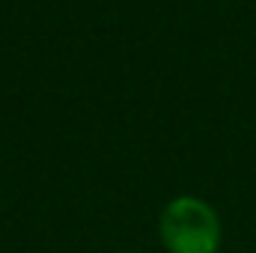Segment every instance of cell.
I'll list each match as a JSON object with an SVG mask.
<instances>
[{
    "mask_svg": "<svg viewBox=\"0 0 256 253\" xmlns=\"http://www.w3.org/2000/svg\"><path fill=\"white\" fill-rule=\"evenodd\" d=\"M158 238L167 253H218L224 226L206 200L182 194L161 208Z\"/></svg>",
    "mask_w": 256,
    "mask_h": 253,
    "instance_id": "1",
    "label": "cell"
},
{
    "mask_svg": "<svg viewBox=\"0 0 256 253\" xmlns=\"http://www.w3.org/2000/svg\"><path fill=\"white\" fill-rule=\"evenodd\" d=\"M120 253H134V250H120Z\"/></svg>",
    "mask_w": 256,
    "mask_h": 253,
    "instance_id": "2",
    "label": "cell"
}]
</instances>
